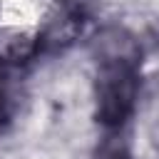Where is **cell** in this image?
Wrapping results in <instances>:
<instances>
[{
	"mask_svg": "<svg viewBox=\"0 0 159 159\" xmlns=\"http://www.w3.org/2000/svg\"><path fill=\"white\" fill-rule=\"evenodd\" d=\"M139 97V77L137 67L122 65H102L94 82V117L97 122L109 129H122L134 109Z\"/></svg>",
	"mask_w": 159,
	"mask_h": 159,
	"instance_id": "6da1fadb",
	"label": "cell"
},
{
	"mask_svg": "<svg viewBox=\"0 0 159 159\" xmlns=\"http://www.w3.org/2000/svg\"><path fill=\"white\" fill-rule=\"evenodd\" d=\"M89 50L97 65H122V67H139L142 62V45L132 30L124 25H104L89 40Z\"/></svg>",
	"mask_w": 159,
	"mask_h": 159,
	"instance_id": "7a4b0ae2",
	"label": "cell"
},
{
	"mask_svg": "<svg viewBox=\"0 0 159 159\" xmlns=\"http://www.w3.org/2000/svg\"><path fill=\"white\" fill-rule=\"evenodd\" d=\"M82 27H84V20H82L80 7L72 2L60 5L55 12L47 15L42 30L35 35L37 37V52H42V55L65 52L67 47H72L77 42V37L82 35Z\"/></svg>",
	"mask_w": 159,
	"mask_h": 159,
	"instance_id": "3957f363",
	"label": "cell"
},
{
	"mask_svg": "<svg viewBox=\"0 0 159 159\" xmlns=\"http://www.w3.org/2000/svg\"><path fill=\"white\" fill-rule=\"evenodd\" d=\"M37 55V37L27 30L7 27L0 30V62L2 65H20Z\"/></svg>",
	"mask_w": 159,
	"mask_h": 159,
	"instance_id": "277c9868",
	"label": "cell"
},
{
	"mask_svg": "<svg viewBox=\"0 0 159 159\" xmlns=\"http://www.w3.org/2000/svg\"><path fill=\"white\" fill-rule=\"evenodd\" d=\"M92 159H134V154L129 139L119 129H109L107 137H102V142L94 147Z\"/></svg>",
	"mask_w": 159,
	"mask_h": 159,
	"instance_id": "5b68a950",
	"label": "cell"
},
{
	"mask_svg": "<svg viewBox=\"0 0 159 159\" xmlns=\"http://www.w3.org/2000/svg\"><path fill=\"white\" fill-rule=\"evenodd\" d=\"M10 124H12V102L5 87H0V137L10 129Z\"/></svg>",
	"mask_w": 159,
	"mask_h": 159,
	"instance_id": "8992f818",
	"label": "cell"
}]
</instances>
